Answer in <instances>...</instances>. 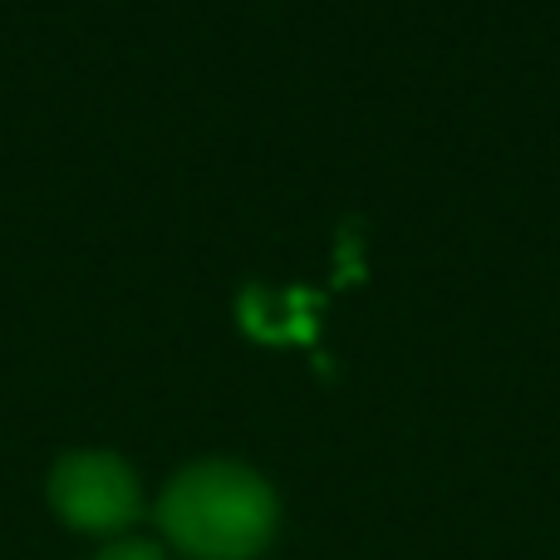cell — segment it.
<instances>
[{
	"label": "cell",
	"mask_w": 560,
	"mask_h": 560,
	"mask_svg": "<svg viewBox=\"0 0 560 560\" xmlns=\"http://www.w3.org/2000/svg\"><path fill=\"white\" fill-rule=\"evenodd\" d=\"M49 502L74 532H118L138 516V482L114 453H69L49 472Z\"/></svg>",
	"instance_id": "2"
},
{
	"label": "cell",
	"mask_w": 560,
	"mask_h": 560,
	"mask_svg": "<svg viewBox=\"0 0 560 560\" xmlns=\"http://www.w3.org/2000/svg\"><path fill=\"white\" fill-rule=\"evenodd\" d=\"M98 560H163V551H153V546H143V541H124V546H108Z\"/></svg>",
	"instance_id": "4"
},
{
	"label": "cell",
	"mask_w": 560,
	"mask_h": 560,
	"mask_svg": "<svg viewBox=\"0 0 560 560\" xmlns=\"http://www.w3.org/2000/svg\"><path fill=\"white\" fill-rule=\"evenodd\" d=\"M158 522L197 560H252L276 536V492L242 463H197L173 477Z\"/></svg>",
	"instance_id": "1"
},
{
	"label": "cell",
	"mask_w": 560,
	"mask_h": 560,
	"mask_svg": "<svg viewBox=\"0 0 560 560\" xmlns=\"http://www.w3.org/2000/svg\"><path fill=\"white\" fill-rule=\"evenodd\" d=\"M315 290H261V285H246L236 295V315L242 325L252 329L256 339L276 345V339H295V345H315L319 335V319H315Z\"/></svg>",
	"instance_id": "3"
}]
</instances>
